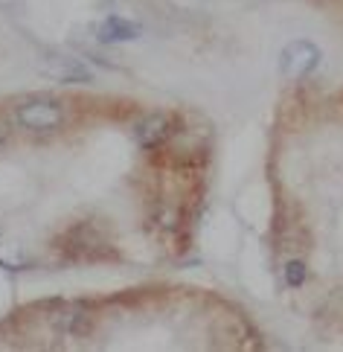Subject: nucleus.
<instances>
[{"instance_id":"1","label":"nucleus","mask_w":343,"mask_h":352,"mask_svg":"<svg viewBox=\"0 0 343 352\" xmlns=\"http://www.w3.org/2000/svg\"><path fill=\"white\" fill-rule=\"evenodd\" d=\"M61 248L70 259H82V262H93V259H105L111 250L108 239L99 233L93 224H73V228L61 239Z\"/></svg>"},{"instance_id":"2","label":"nucleus","mask_w":343,"mask_h":352,"mask_svg":"<svg viewBox=\"0 0 343 352\" xmlns=\"http://www.w3.org/2000/svg\"><path fill=\"white\" fill-rule=\"evenodd\" d=\"M15 122L27 131H53L65 122V108L56 99H30L15 108Z\"/></svg>"},{"instance_id":"3","label":"nucleus","mask_w":343,"mask_h":352,"mask_svg":"<svg viewBox=\"0 0 343 352\" xmlns=\"http://www.w3.org/2000/svg\"><path fill=\"white\" fill-rule=\"evenodd\" d=\"M320 65V47L311 41H291L279 53V73L288 79H302Z\"/></svg>"},{"instance_id":"4","label":"nucleus","mask_w":343,"mask_h":352,"mask_svg":"<svg viewBox=\"0 0 343 352\" xmlns=\"http://www.w3.org/2000/svg\"><path fill=\"white\" fill-rule=\"evenodd\" d=\"M175 134V122L169 114H146L143 120L134 122V140L143 148H160L163 143H169V137Z\"/></svg>"},{"instance_id":"5","label":"nucleus","mask_w":343,"mask_h":352,"mask_svg":"<svg viewBox=\"0 0 343 352\" xmlns=\"http://www.w3.org/2000/svg\"><path fill=\"white\" fill-rule=\"evenodd\" d=\"M41 67L47 76H53L58 82H67V85H76V82H91L93 73L85 61L73 58V56H49L41 61Z\"/></svg>"},{"instance_id":"6","label":"nucleus","mask_w":343,"mask_h":352,"mask_svg":"<svg viewBox=\"0 0 343 352\" xmlns=\"http://www.w3.org/2000/svg\"><path fill=\"white\" fill-rule=\"evenodd\" d=\"M143 35V27L137 21L129 18H120V15H111L99 23V41L105 44H122V41H137Z\"/></svg>"},{"instance_id":"7","label":"nucleus","mask_w":343,"mask_h":352,"mask_svg":"<svg viewBox=\"0 0 343 352\" xmlns=\"http://www.w3.org/2000/svg\"><path fill=\"white\" fill-rule=\"evenodd\" d=\"M58 326L67 329L70 335H87L91 332V314H87L85 309L65 311V314H58Z\"/></svg>"},{"instance_id":"8","label":"nucleus","mask_w":343,"mask_h":352,"mask_svg":"<svg viewBox=\"0 0 343 352\" xmlns=\"http://www.w3.org/2000/svg\"><path fill=\"white\" fill-rule=\"evenodd\" d=\"M283 276H285V285H288V288H300L302 283H306V276H309L306 262H300V259L288 262L285 271H283Z\"/></svg>"},{"instance_id":"9","label":"nucleus","mask_w":343,"mask_h":352,"mask_svg":"<svg viewBox=\"0 0 343 352\" xmlns=\"http://www.w3.org/2000/svg\"><path fill=\"white\" fill-rule=\"evenodd\" d=\"M6 137H9V131H6V125H3V122H0V146H3V143H6Z\"/></svg>"}]
</instances>
